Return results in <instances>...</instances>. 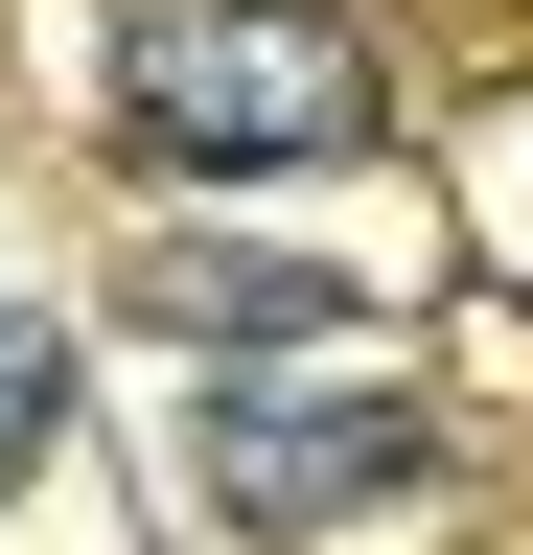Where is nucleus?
I'll return each mask as SVG.
<instances>
[{"mask_svg":"<svg viewBox=\"0 0 533 555\" xmlns=\"http://www.w3.org/2000/svg\"><path fill=\"white\" fill-rule=\"evenodd\" d=\"M116 139L163 185H302V163H371V24L348 0H163L116 47Z\"/></svg>","mask_w":533,"mask_h":555,"instance_id":"nucleus-1","label":"nucleus"},{"mask_svg":"<svg viewBox=\"0 0 533 555\" xmlns=\"http://www.w3.org/2000/svg\"><path fill=\"white\" fill-rule=\"evenodd\" d=\"M210 486L255 532H348L371 486H418V393H348V416H279V393H210Z\"/></svg>","mask_w":533,"mask_h":555,"instance_id":"nucleus-2","label":"nucleus"},{"mask_svg":"<svg viewBox=\"0 0 533 555\" xmlns=\"http://www.w3.org/2000/svg\"><path fill=\"white\" fill-rule=\"evenodd\" d=\"M47 440H71V347H47V324H0V486H24Z\"/></svg>","mask_w":533,"mask_h":555,"instance_id":"nucleus-3","label":"nucleus"}]
</instances>
